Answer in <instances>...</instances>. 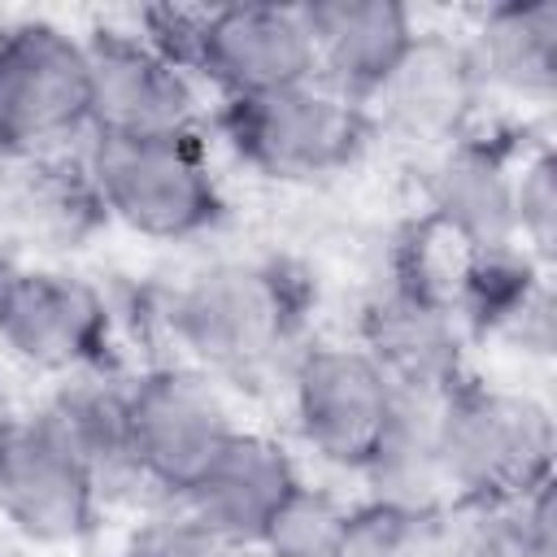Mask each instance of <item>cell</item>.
<instances>
[{
	"mask_svg": "<svg viewBox=\"0 0 557 557\" xmlns=\"http://www.w3.org/2000/svg\"><path fill=\"white\" fill-rule=\"evenodd\" d=\"M309 278L283 257H213L165 287L157 322L213 383L283 379L305 344Z\"/></svg>",
	"mask_w": 557,
	"mask_h": 557,
	"instance_id": "1",
	"label": "cell"
},
{
	"mask_svg": "<svg viewBox=\"0 0 557 557\" xmlns=\"http://www.w3.org/2000/svg\"><path fill=\"white\" fill-rule=\"evenodd\" d=\"M135 30L222 100L265 96L313 78L300 4L144 9Z\"/></svg>",
	"mask_w": 557,
	"mask_h": 557,
	"instance_id": "2",
	"label": "cell"
},
{
	"mask_svg": "<svg viewBox=\"0 0 557 557\" xmlns=\"http://www.w3.org/2000/svg\"><path fill=\"white\" fill-rule=\"evenodd\" d=\"M557 431L535 392L461 379L440 405V461L453 509L522 496L553 479Z\"/></svg>",
	"mask_w": 557,
	"mask_h": 557,
	"instance_id": "3",
	"label": "cell"
},
{
	"mask_svg": "<svg viewBox=\"0 0 557 557\" xmlns=\"http://www.w3.org/2000/svg\"><path fill=\"white\" fill-rule=\"evenodd\" d=\"M83 170L104 218L157 244H187L222 226L226 191L200 131L157 139H87Z\"/></svg>",
	"mask_w": 557,
	"mask_h": 557,
	"instance_id": "4",
	"label": "cell"
},
{
	"mask_svg": "<svg viewBox=\"0 0 557 557\" xmlns=\"http://www.w3.org/2000/svg\"><path fill=\"white\" fill-rule=\"evenodd\" d=\"M453 274L431 257L422 222L396 239L383 278L357 313V344L405 392H448L466 370V326L453 309Z\"/></svg>",
	"mask_w": 557,
	"mask_h": 557,
	"instance_id": "5",
	"label": "cell"
},
{
	"mask_svg": "<svg viewBox=\"0 0 557 557\" xmlns=\"http://www.w3.org/2000/svg\"><path fill=\"white\" fill-rule=\"evenodd\" d=\"M218 139L239 165L274 183H322L344 174L370 148L374 117L366 104L305 78L283 91L222 100L213 113Z\"/></svg>",
	"mask_w": 557,
	"mask_h": 557,
	"instance_id": "6",
	"label": "cell"
},
{
	"mask_svg": "<svg viewBox=\"0 0 557 557\" xmlns=\"http://www.w3.org/2000/svg\"><path fill=\"white\" fill-rule=\"evenodd\" d=\"M239 431L222 383L183 366L157 361L126 379V453L135 487L178 505L222 444Z\"/></svg>",
	"mask_w": 557,
	"mask_h": 557,
	"instance_id": "7",
	"label": "cell"
},
{
	"mask_svg": "<svg viewBox=\"0 0 557 557\" xmlns=\"http://www.w3.org/2000/svg\"><path fill=\"white\" fill-rule=\"evenodd\" d=\"M87 44L52 17L0 22V161L57 157L87 135Z\"/></svg>",
	"mask_w": 557,
	"mask_h": 557,
	"instance_id": "8",
	"label": "cell"
},
{
	"mask_svg": "<svg viewBox=\"0 0 557 557\" xmlns=\"http://www.w3.org/2000/svg\"><path fill=\"white\" fill-rule=\"evenodd\" d=\"M104 505L91 466L44 405L0 418V522L13 535L78 548L96 535Z\"/></svg>",
	"mask_w": 557,
	"mask_h": 557,
	"instance_id": "9",
	"label": "cell"
},
{
	"mask_svg": "<svg viewBox=\"0 0 557 557\" xmlns=\"http://www.w3.org/2000/svg\"><path fill=\"white\" fill-rule=\"evenodd\" d=\"M396 392L400 387L357 339H305L283 374L300 448L344 474H357L374 453Z\"/></svg>",
	"mask_w": 557,
	"mask_h": 557,
	"instance_id": "10",
	"label": "cell"
},
{
	"mask_svg": "<svg viewBox=\"0 0 557 557\" xmlns=\"http://www.w3.org/2000/svg\"><path fill=\"white\" fill-rule=\"evenodd\" d=\"M0 348L52 379L104 370L113 309L83 274L39 261H0Z\"/></svg>",
	"mask_w": 557,
	"mask_h": 557,
	"instance_id": "11",
	"label": "cell"
},
{
	"mask_svg": "<svg viewBox=\"0 0 557 557\" xmlns=\"http://www.w3.org/2000/svg\"><path fill=\"white\" fill-rule=\"evenodd\" d=\"M87 139H157L200 131V87L135 26H96L87 39Z\"/></svg>",
	"mask_w": 557,
	"mask_h": 557,
	"instance_id": "12",
	"label": "cell"
},
{
	"mask_svg": "<svg viewBox=\"0 0 557 557\" xmlns=\"http://www.w3.org/2000/svg\"><path fill=\"white\" fill-rule=\"evenodd\" d=\"M522 148L466 131L435 148L418 174L422 222L457 252H492L513 239V170Z\"/></svg>",
	"mask_w": 557,
	"mask_h": 557,
	"instance_id": "13",
	"label": "cell"
},
{
	"mask_svg": "<svg viewBox=\"0 0 557 557\" xmlns=\"http://www.w3.org/2000/svg\"><path fill=\"white\" fill-rule=\"evenodd\" d=\"M483 87L470 65L466 39L444 30H422L409 57L396 65L387 87L370 100L374 131H392L426 152L461 139L479 113Z\"/></svg>",
	"mask_w": 557,
	"mask_h": 557,
	"instance_id": "14",
	"label": "cell"
},
{
	"mask_svg": "<svg viewBox=\"0 0 557 557\" xmlns=\"http://www.w3.org/2000/svg\"><path fill=\"white\" fill-rule=\"evenodd\" d=\"M300 22L313 48V78L366 109L422 35L396 0H313L300 4Z\"/></svg>",
	"mask_w": 557,
	"mask_h": 557,
	"instance_id": "15",
	"label": "cell"
},
{
	"mask_svg": "<svg viewBox=\"0 0 557 557\" xmlns=\"http://www.w3.org/2000/svg\"><path fill=\"white\" fill-rule=\"evenodd\" d=\"M300 479L305 474L278 435L239 426L205 466V474L183 492L178 509L226 544L252 553L265 522Z\"/></svg>",
	"mask_w": 557,
	"mask_h": 557,
	"instance_id": "16",
	"label": "cell"
},
{
	"mask_svg": "<svg viewBox=\"0 0 557 557\" xmlns=\"http://www.w3.org/2000/svg\"><path fill=\"white\" fill-rule=\"evenodd\" d=\"M440 405L444 392H396L392 418L357 470L366 505L379 509H453L440 461Z\"/></svg>",
	"mask_w": 557,
	"mask_h": 557,
	"instance_id": "17",
	"label": "cell"
},
{
	"mask_svg": "<svg viewBox=\"0 0 557 557\" xmlns=\"http://www.w3.org/2000/svg\"><path fill=\"white\" fill-rule=\"evenodd\" d=\"M466 52L483 96L509 91L548 100L557 87V0H509L483 9L466 35Z\"/></svg>",
	"mask_w": 557,
	"mask_h": 557,
	"instance_id": "18",
	"label": "cell"
},
{
	"mask_svg": "<svg viewBox=\"0 0 557 557\" xmlns=\"http://www.w3.org/2000/svg\"><path fill=\"white\" fill-rule=\"evenodd\" d=\"M357 531V500L326 483L300 479L265 522L252 553L261 557H348Z\"/></svg>",
	"mask_w": 557,
	"mask_h": 557,
	"instance_id": "19",
	"label": "cell"
},
{
	"mask_svg": "<svg viewBox=\"0 0 557 557\" xmlns=\"http://www.w3.org/2000/svg\"><path fill=\"white\" fill-rule=\"evenodd\" d=\"M466 557H553L557 522H553V479L479 509H457Z\"/></svg>",
	"mask_w": 557,
	"mask_h": 557,
	"instance_id": "20",
	"label": "cell"
},
{
	"mask_svg": "<svg viewBox=\"0 0 557 557\" xmlns=\"http://www.w3.org/2000/svg\"><path fill=\"white\" fill-rule=\"evenodd\" d=\"M348 557H466L457 509H379L357 500Z\"/></svg>",
	"mask_w": 557,
	"mask_h": 557,
	"instance_id": "21",
	"label": "cell"
},
{
	"mask_svg": "<svg viewBox=\"0 0 557 557\" xmlns=\"http://www.w3.org/2000/svg\"><path fill=\"white\" fill-rule=\"evenodd\" d=\"M513 239L531 261H540L544 270L553 265V252H557V157H553L548 139L522 148V157H518Z\"/></svg>",
	"mask_w": 557,
	"mask_h": 557,
	"instance_id": "22",
	"label": "cell"
},
{
	"mask_svg": "<svg viewBox=\"0 0 557 557\" xmlns=\"http://www.w3.org/2000/svg\"><path fill=\"white\" fill-rule=\"evenodd\" d=\"M117 557H248V553L226 544L222 535H213L196 518H187L178 505H170L165 513L144 518L122 540Z\"/></svg>",
	"mask_w": 557,
	"mask_h": 557,
	"instance_id": "23",
	"label": "cell"
}]
</instances>
